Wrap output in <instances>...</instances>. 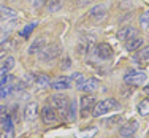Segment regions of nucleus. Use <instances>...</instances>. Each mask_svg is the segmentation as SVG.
I'll use <instances>...</instances> for the list:
<instances>
[{
	"instance_id": "1",
	"label": "nucleus",
	"mask_w": 149,
	"mask_h": 138,
	"mask_svg": "<svg viewBox=\"0 0 149 138\" xmlns=\"http://www.w3.org/2000/svg\"><path fill=\"white\" fill-rule=\"evenodd\" d=\"M119 108H120V105L116 98H103V100L95 103L94 109H92V116L94 118H100V116L108 114V113L114 111V109H119Z\"/></svg>"
},
{
	"instance_id": "2",
	"label": "nucleus",
	"mask_w": 149,
	"mask_h": 138,
	"mask_svg": "<svg viewBox=\"0 0 149 138\" xmlns=\"http://www.w3.org/2000/svg\"><path fill=\"white\" fill-rule=\"evenodd\" d=\"M51 102L54 105V109L57 111V114L63 119H68V111H70V100L67 95L63 94H54L51 97Z\"/></svg>"
},
{
	"instance_id": "3",
	"label": "nucleus",
	"mask_w": 149,
	"mask_h": 138,
	"mask_svg": "<svg viewBox=\"0 0 149 138\" xmlns=\"http://www.w3.org/2000/svg\"><path fill=\"white\" fill-rule=\"evenodd\" d=\"M60 56V46L59 45H46L40 52H38V59L41 62H54Z\"/></svg>"
},
{
	"instance_id": "4",
	"label": "nucleus",
	"mask_w": 149,
	"mask_h": 138,
	"mask_svg": "<svg viewBox=\"0 0 149 138\" xmlns=\"http://www.w3.org/2000/svg\"><path fill=\"white\" fill-rule=\"evenodd\" d=\"M95 103H97V98L94 95H83L79 98V114L81 118H87L92 114V109H94Z\"/></svg>"
},
{
	"instance_id": "5",
	"label": "nucleus",
	"mask_w": 149,
	"mask_h": 138,
	"mask_svg": "<svg viewBox=\"0 0 149 138\" xmlns=\"http://www.w3.org/2000/svg\"><path fill=\"white\" fill-rule=\"evenodd\" d=\"M146 79H148V76L143 70H130V72L124 76V81H125V84H129V86H143V84L146 83Z\"/></svg>"
},
{
	"instance_id": "6",
	"label": "nucleus",
	"mask_w": 149,
	"mask_h": 138,
	"mask_svg": "<svg viewBox=\"0 0 149 138\" xmlns=\"http://www.w3.org/2000/svg\"><path fill=\"white\" fill-rule=\"evenodd\" d=\"M41 119H43V122L45 124H57L59 122V114H57V111H56L52 107H49V105H45L43 108H41Z\"/></svg>"
},
{
	"instance_id": "7",
	"label": "nucleus",
	"mask_w": 149,
	"mask_h": 138,
	"mask_svg": "<svg viewBox=\"0 0 149 138\" xmlns=\"http://www.w3.org/2000/svg\"><path fill=\"white\" fill-rule=\"evenodd\" d=\"M94 52L100 61H108V59H111L113 54H114L111 45H108V43H98L94 48Z\"/></svg>"
},
{
	"instance_id": "8",
	"label": "nucleus",
	"mask_w": 149,
	"mask_h": 138,
	"mask_svg": "<svg viewBox=\"0 0 149 138\" xmlns=\"http://www.w3.org/2000/svg\"><path fill=\"white\" fill-rule=\"evenodd\" d=\"M138 127H140L138 121H129L122 124V125H119V135L122 138H130L138 132Z\"/></svg>"
},
{
	"instance_id": "9",
	"label": "nucleus",
	"mask_w": 149,
	"mask_h": 138,
	"mask_svg": "<svg viewBox=\"0 0 149 138\" xmlns=\"http://www.w3.org/2000/svg\"><path fill=\"white\" fill-rule=\"evenodd\" d=\"M94 49V37H84L79 40L78 43V54L79 56H86Z\"/></svg>"
},
{
	"instance_id": "10",
	"label": "nucleus",
	"mask_w": 149,
	"mask_h": 138,
	"mask_svg": "<svg viewBox=\"0 0 149 138\" xmlns=\"http://www.w3.org/2000/svg\"><path fill=\"white\" fill-rule=\"evenodd\" d=\"M38 105L35 103V102H29V103L26 105V108H24V119H26L27 122H32L35 121V119L38 118Z\"/></svg>"
},
{
	"instance_id": "11",
	"label": "nucleus",
	"mask_w": 149,
	"mask_h": 138,
	"mask_svg": "<svg viewBox=\"0 0 149 138\" xmlns=\"http://www.w3.org/2000/svg\"><path fill=\"white\" fill-rule=\"evenodd\" d=\"M98 86H100V81L97 79V78H91V79H84L83 83L78 86V89L83 91V92H94L98 89Z\"/></svg>"
},
{
	"instance_id": "12",
	"label": "nucleus",
	"mask_w": 149,
	"mask_h": 138,
	"mask_svg": "<svg viewBox=\"0 0 149 138\" xmlns=\"http://www.w3.org/2000/svg\"><path fill=\"white\" fill-rule=\"evenodd\" d=\"M51 87H52V89H56V91L70 89V87H72V79H70V76H60L56 81H52Z\"/></svg>"
},
{
	"instance_id": "13",
	"label": "nucleus",
	"mask_w": 149,
	"mask_h": 138,
	"mask_svg": "<svg viewBox=\"0 0 149 138\" xmlns=\"http://www.w3.org/2000/svg\"><path fill=\"white\" fill-rule=\"evenodd\" d=\"M46 46V38H43V37H40V38H35L33 41L30 43V46H29V56H33V54H38V52L41 51Z\"/></svg>"
},
{
	"instance_id": "14",
	"label": "nucleus",
	"mask_w": 149,
	"mask_h": 138,
	"mask_svg": "<svg viewBox=\"0 0 149 138\" xmlns=\"http://www.w3.org/2000/svg\"><path fill=\"white\" fill-rule=\"evenodd\" d=\"M116 37H118L119 40H122V41L124 40H130V38L136 37V30H135L133 27H130V26H125V27H122V29L118 30Z\"/></svg>"
},
{
	"instance_id": "15",
	"label": "nucleus",
	"mask_w": 149,
	"mask_h": 138,
	"mask_svg": "<svg viewBox=\"0 0 149 138\" xmlns=\"http://www.w3.org/2000/svg\"><path fill=\"white\" fill-rule=\"evenodd\" d=\"M135 61L140 65H149V46H144L143 49L138 51V54L135 56Z\"/></svg>"
},
{
	"instance_id": "16",
	"label": "nucleus",
	"mask_w": 149,
	"mask_h": 138,
	"mask_svg": "<svg viewBox=\"0 0 149 138\" xmlns=\"http://www.w3.org/2000/svg\"><path fill=\"white\" fill-rule=\"evenodd\" d=\"M15 24H16L15 17H3V16H0V32H10V30H13Z\"/></svg>"
},
{
	"instance_id": "17",
	"label": "nucleus",
	"mask_w": 149,
	"mask_h": 138,
	"mask_svg": "<svg viewBox=\"0 0 149 138\" xmlns=\"http://www.w3.org/2000/svg\"><path fill=\"white\" fill-rule=\"evenodd\" d=\"M13 48H15V41H13L11 38L3 40L2 43H0V59H3L10 51H13Z\"/></svg>"
},
{
	"instance_id": "18",
	"label": "nucleus",
	"mask_w": 149,
	"mask_h": 138,
	"mask_svg": "<svg viewBox=\"0 0 149 138\" xmlns=\"http://www.w3.org/2000/svg\"><path fill=\"white\" fill-rule=\"evenodd\" d=\"M106 11H108V8L105 5H95L89 11V16L94 17V19H100V17H103L106 15Z\"/></svg>"
},
{
	"instance_id": "19",
	"label": "nucleus",
	"mask_w": 149,
	"mask_h": 138,
	"mask_svg": "<svg viewBox=\"0 0 149 138\" xmlns=\"http://www.w3.org/2000/svg\"><path fill=\"white\" fill-rule=\"evenodd\" d=\"M122 122H124V116H122V114H116V116H113V118L105 119V121H103V125L108 127V129H111V127L120 125Z\"/></svg>"
},
{
	"instance_id": "20",
	"label": "nucleus",
	"mask_w": 149,
	"mask_h": 138,
	"mask_svg": "<svg viewBox=\"0 0 149 138\" xmlns=\"http://www.w3.org/2000/svg\"><path fill=\"white\" fill-rule=\"evenodd\" d=\"M141 46H143V38L133 37V38H130V40L127 41L125 48H127V51H136V49H140Z\"/></svg>"
},
{
	"instance_id": "21",
	"label": "nucleus",
	"mask_w": 149,
	"mask_h": 138,
	"mask_svg": "<svg viewBox=\"0 0 149 138\" xmlns=\"http://www.w3.org/2000/svg\"><path fill=\"white\" fill-rule=\"evenodd\" d=\"M38 87H41V89H46V87L51 86V79H49L48 75H37L35 76V83Z\"/></svg>"
},
{
	"instance_id": "22",
	"label": "nucleus",
	"mask_w": 149,
	"mask_h": 138,
	"mask_svg": "<svg viewBox=\"0 0 149 138\" xmlns=\"http://www.w3.org/2000/svg\"><path fill=\"white\" fill-rule=\"evenodd\" d=\"M63 5V0H46V10L49 13H56L62 8Z\"/></svg>"
},
{
	"instance_id": "23",
	"label": "nucleus",
	"mask_w": 149,
	"mask_h": 138,
	"mask_svg": "<svg viewBox=\"0 0 149 138\" xmlns=\"http://www.w3.org/2000/svg\"><path fill=\"white\" fill-rule=\"evenodd\" d=\"M15 67V57H8L5 62H3V65L0 67V76L2 75H6V73L10 72V70Z\"/></svg>"
},
{
	"instance_id": "24",
	"label": "nucleus",
	"mask_w": 149,
	"mask_h": 138,
	"mask_svg": "<svg viewBox=\"0 0 149 138\" xmlns=\"http://www.w3.org/2000/svg\"><path fill=\"white\" fill-rule=\"evenodd\" d=\"M10 118H11V114H10V108L6 107V105H0V124L6 122Z\"/></svg>"
},
{
	"instance_id": "25",
	"label": "nucleus",
	"mask_w": 149,
	"mask_h": 138,
	"mask_svg": "<svg viewBox=\"0 0 149 138\" xmlns=\"http://www.w3.org/2000/svg\"><path fill=\"white\" fill-rule=\"evenodd\" d=\"M138 111H140L141 116H148L149 114V97L140 102V105H138Z\"/></svg>"
},
{
	"instance_id": "26",
	"label": "nucleus",
	"mask_w": 149,
	"mask_h": 138,
	"mask_svg": "<svg viewBox=\"0 0 149 138\" xmlns=\"http://www.w3.org/2000/svg\"><path fill=\"white\" fill-rule=\"evenodd\" d=\"M0 16L3 17H17V11H15V10L11 8H6V6H0Z\"/></svg>"
},
{
	"instance_id": "27",
	"label": "nucleus",
	"mask_w": 149,
	"mask_h": 138,
	"mask_svg": "<svg viewBox=\"0 0 149 138\" xmlns=\"http://www.w3.org/2000/svg\"><path fill=\"white\" fill-rule=\"evenodd\" d=\"M13 94V84H5L0 86V98H6Z\"/></svg>"
},
{
	"instance_id": "28",
	"label": "nucleus",
	"mask_w": 149,
	"mask_h": 138,
	"mask_svg": "<svg viewBox=\"0 0 149 138\" xmlns=\"http://www.w3.org/2000/svg\"><path fill=\"white\" fill-rule=\"evenodd\" d=\"M37 27V22H30L29 26L26 27V29H22L21 30V37H24V38H29V35L33 32V29Z\"/></svg>"
},
{
	"instance_id": "29",
	"label": "nucleus",
	"mask_w": 149,
	"mask_h": 138,
	"mask_svg": "<svg viewBox=\"0 0 149 138\" xmlns=\"http://www.w3.org/2000/svg\"><path fill=\"white\" fill-rule=\"evenodd\" d=\"M140 24H141V27H143V29H148V26H149V11H144L143 15H141Z\"/></svg>"
},
{
	"instance_id": "30",
	"label": "nucleus",
	"mask_w": 149,
	"mask_h": 138,
	"mask_svg": "<svg viewBox=\"0 0 149 138\" xmlns=\"http://www.w3.org/2000/svg\"><path fill=\"white\" fill-rule=\"evenodd\" d=\"M70 79L74 81V83H76V87H78V86H79V84L83 83L84 79H86V78H84V75H81V73H73V75L70 76Z\"/></svg>"
},
{
	"instance_id": "31",
	"label": "nucleus",
	"mask_w": 149,
	"mask_h": 138,
	"mask_svg": "<svg viewBox=\"0 0 149 138\" xmlns=\"http://www.w3.org/2000/svg\"><path fill=\"white\" fill-rule=\"evenodd\" d=\"M15 83V76L13 75H5L0 79V86H5V84H13Z\"/></svg>"
},
{
	"instance_id": "32",
	"label": "nucleus",
	"mask_w": 149,
	"mask_h": 138,
	"mask_svg": "<svg viewBox=\"0 0 149 138\" xmlns=\"http://www.w3.org/2000/svg\"><path fill=\"white\" fill-rule=\"evenodd\" d=\"M70 67H72V59H70V57H65V59L62 61V65H60V68H62V70H68Z\"/></svg>"
},
{
	"instance_id": "33",
	"label": "nucleus",
	"mask_w": 149,
	"mask_h": 138,
	"mask_svg": "<svg viewBox=\"0 0 149 138\" xmlns=\"http://www.w3.org/2000/svg\"><path fill=\"white\" fill-rule=\"evenodd\" d=\"M29 2L32 3L33 8H41V6L45 5V0H29Z\"/></svg>"
},
{
	"instance_id": "34",
	"label": "nucleus",
	"mask_w": 149,
	"mask_h": 138,
	"mask_svg": "<svg viewBox=\"0 0 149 138\" xmlns=\"http://www.w3.org/2000/svg\"><path fill=\"white\" fill-rule=\"evenodd\" d=\"M10 137H13V133L6 132V130H2V133H0V138H10Z\"/></svg>"
},
{
	"instance_id": "35",
	"label": "nucleus",
	"mask_w": 149,
	"mask_h": 138,
	"mask_svg": "<svg viewBox=\"0 0 149 138\" xmlns=\"http://www.w3.org/2000/svg\"><path fill=\"white\" fill-rule=\"evenodd\" d=\"M91 2H92V0H76V3L79 6H84V5H87V3H91Z\"/></svg>"
},
{
	"instance_id": "36",
	"label": "nucleus",
	"mask_w": 149,
	"mask_h": 138,
	"mask_svg": "<svg viewBox=\"0 0 149 138\" xmlns=\"http://www.w3.org/2000/svg\"><path fill=\"white\" fill-rule=\"evenodd\" d=\"M144 91H146V92H149V86H146V87H144Z\"/></svg>"
},
{
	"instance_id": "37",
	"label": "nucleus",
	"mask_w": 149,
	"mask_h": 138,
	"mask_svg": "<svg viewBox=\"0 0 149 138\" xmlns=\"http://www.w3.org/2000/svg\"><path fill=\"white\" fill-rule=\"evenodd\" d=\"M8 2H16V0H8Z\"/></svg>"
}]
</instances>
